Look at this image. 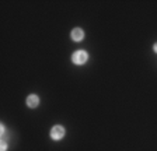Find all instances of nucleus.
<instances>
[{"mask_svg":"<svg viewBox=\"0 0 157 151\" xmlns=\"http://www.w3.org/2000/svg\"><path fill=\"white\" fill-rule=\"evenodd\" d=\"M87 57H88V55L84 50H78V52H76L75 55H73L72 60L75 64H84V63L87 62Z\"/></svg>","mask_w":157,"mask_h":151,"instance_id":"1","label":"nucleus"},{"mask_svg":"<svg viewBox=\"0 0 157 151\" xmlns=\"http://www.w3.org/2000/svg\"><path fill=\"white\" fill-rule=\"evenodd\" d=\"M63 136H65V129H63L62 126H55V127L52 129V131H51V137H52L53 140H60Z\"/></svg>","mask_w":157,"mask_h":151,"instance_id":"2","label":"nucleus"},{"mask_svg":"<svg viewBox=\"0 0 157 151\" xmlns=\"http://www.w3.org/2000/svg\"><path fill=\"white\" fill-rule=\"evenodd\" d=\"M83 38H84V32H83L82 28H75V30L72 31V39L73 41L78 42V41H82Z\"/></svg>","mask_w":157,"mask_h":151,"instance_id":"3","label":"nucleus"},{"mask_svg":"<svg viewBox=\"0 0 157 151\" xmlns=\"http://www.w3.org/2000/svg\"><path fill=\"white\" fill-rule=\"evenodd\" d=\"M38 104H39V98H38V95H29L28 98H27V105L29 106V108H36L38 106Z\"/></svg>","mask_w":157,"mask_h":151,"instance_id":"4","label":"nucleus"},{"mask_svg":"<svg viewBox=\"0 0 157 151\" xmlns=\"http://www.w3.org/2000/svg\"><path fill=\"white\" fill-rule=\"evenodd\" d=\"M7 148V144H6V141H3V144H2V151H6Z\"/></svg>","mask_w":157,"mask_h":151,"instance_id":"5","label":"nucleus"},{"mask_svg":"<svg viewBox=\"0 0 157 151\" xmlns=\"http://www.w3.org/2000/svg\"><path fill=\"white\" fill-rule=\"evenodd\" d=\"M154 52L157 53V43H156V45H154Z\"/></svg>","mask_w":157,"mask_h":151,"instance_id":"6","label":"nucleus"}]
</instances>
